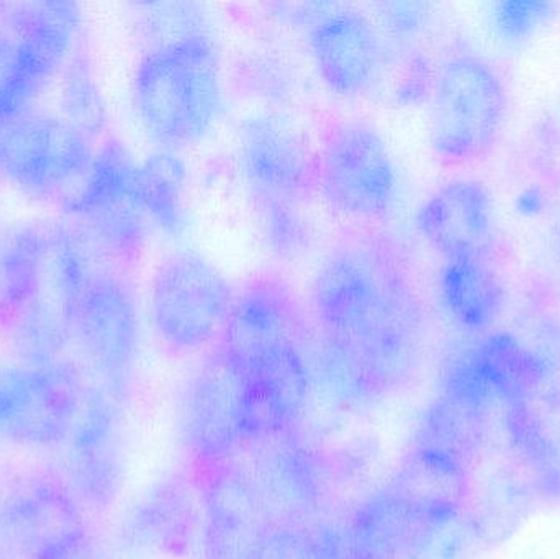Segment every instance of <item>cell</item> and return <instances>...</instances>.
<instances>
[{
	"instance_id": "obj_1",
	"label": "cell",
	"mask_w": 560,
	"mask_h": 559,
	"mask_svg": "<svg viewBox=\"0 0 560 559\" xmlns=\"http://www.w3.org/2000/svg\"><path fill=\"white\" fill-rule=\"evenodd\" d=\"M308 308L319 370L342 399H377L417 370L427 302L413 261L390 235L338 238L313 275Z\"/></svg>"
},
{
	"instance_id": "obj_2",
	"label": "cell",
	"mask_w": 560,
	"mask_h": 559,
	"mask_svg": "<svg viewBox=\"0 0 560 559\" xmlns=\"http://www.w3.org/2000/svg\"><path fill=\"white\" fill-rule=\"evenodd\" d=\"M133 104L144 130L166 150L202 141L223 112L212 36L194 33L148 49L135 71Z\"/></svg>"
},
{
	"instance_id": "obj_3",
	"label": "cell",
	"mask_w": 560,
	"mask_h": 559,
	"mask_svg": "<svg viewBox=\"0 0 560 559\" xmlns=\"http://www.w3.org/2000/svg\"><path fill=\"white\" fill-rule=\"evenodd\" d=\"M509 115V91L492 62L451 56L431 85L430 144L444 166H469L492 154Z\"/></svg>"
},
{
	"instance_id": "obj_4",
	"label": "cell",
	"mask_w": 560,
	"mask_h": 559,
	"mask_svg": "<svg viewBox=\"0 0 560 559\" xmlns=\"http://www.w3.org/2000/svg\"><path fill=\"white\" fill-rule=\"evenodd\" d=\"M397 170L381 131L359 120L332 121L316 150V196L355 222H378L394 209Z\"/></svg>"
},
{
	"instance_id": "obj_5",
	"label": "cell",
	"mask_w": 560,
	"mask_h": 559,
	"mask_svg": "<svg viewBox=\"0 0 560 559\" xmlns=\"http://www.w3.org/2000/svg\"><path fill=\"white\" fill-rule=\"evenodd\" d=\"M233 295L232 284L209 259L194 252L173 253L151 281L150 318L158 340L176 357L213 347Z\"/></svg>"
},
{
	"instance_id": "obj_6",
	"label": "cell",
	"mask_w": 560,
	"mask_h": 559,
	"mask_svg": "<svg viewBox=\"0 0 560 559\" xmlns=\"http://www.w3.org/2000/svg\"><path fill=\"white\" fill-rule=\"evenodd\" d=\"M66 207L117 258L133 261L143 252L150 217L141 193L140 164L120 141L108 140L95 153L84 184Z\"/></svg>"
},
{
	"instance_id": "obj_7",
	"label": "cell",
	"mask_w": 560,
	"mask_h": 559,
	"mask_svg": "<svg viewBox=\"0 0 560 559\" xmlns=\"http://www.w3.org/2000/svg\"><path fill=\"white\" fill-rule=\"evenodd\" d=\"M94 156L91 138L61 118L12 121L0 138V171L35 197L71 199Z\"/></svg>"
},
{
	"instance_id": "obj_8",
	"label": "cell",
	"mask_w": 560,
	"mask_h": 559,
	"mask_svg": "<svg viewBox=\"0 0 560 559\" xmlns=\"http://www.w3.org/2000/svg\"><path fill=\"white\" fill-rule=\"evenodd\" d=\"M74 334L105 391L120 400L140 353V314L133 289L114 271H92L74 317Z\"/></svg>"
},
{
	"instance_id": "obj_9",
	"label": "cell",
	"mask_w": 560,
	"mask_h": 559,
	"mask_svg": "<svg viewBox=\"0 0 560 559\" xmlns=\"http://www.w3.org/2000/svg\"><path fill=\"white\" fill-rule=\"evenodd\" d=\"M246 376L242 363L219 345L187 384L180 430L189 449L207 459L229 456L245 440Z\"/></svg>"
},
{
	"instance_id": "obj_10",
	"label": "cell",
	"mask_w": 560,
	"mask_h": 559,
	"mask_svg": "<svg viewBox=\"0 0 560 559\" xmlns=\"http://www.w3.org/2000/svg\"><path fill=\"white\" fill-rule=\"evenodd\" d=\"M238 148L256 207H302L316 196V150L289 121L271 114L249 118Z\"/></svg>"
},
{
	"instance_id": "obj_11",
	"label": "cell",
	"mask_w": 560,
	"mask_h": 559,
	"mask_svg": "<svg viewBox=\"0 0 560 559\" xmlns=\"http://www.w3.org/2000/svg\"><path fill=\"white\" fill-rule=\"evenodd\" d=\"M74 377L56 366L0 368V435L52 446L71 435L82 403Z\"/></svg>"
},
{
	"instance_id": "obj_12",
	"label": "cell",
	"mask_w": 560,
	"mask_h": 559,
	"mask_svg": "<svg viewBox=\"0 0 560 559\" xmlns=\"http://www.w3.org/2000/svg\"><path fill=\"white\" fill-rule=\"evenodd\" d=\"M68 440L71 491L89 508H110L124 485L118 400L105 389L85 394Z\"/></svg>"
},
{
	"instance_id": "obj_13",
	"label": "cell",
	"mask_w": 560,
	"mask_h": 559,
	"mask_svg": "<svg viewBox=\"0 0 560 559\" xmlns=\"http://www.w3.org/2000/svg\"><path fill=\"white\" fill-rule=\"evenodd\" d=\"M313 65L332 94H365L384 66V45L371 20L348 9L325 10L310 23Z\"/></svg>"
},
{
	"instance_id": "obj_14",
	"label": "cell",
	"mask_w": 560,
	"mask_h": 559,
	"mask_svg": "<svg viewBox=\"0 0 560 559\" xmlns=\"http://www.w3.org/2000/svg\"><path fill=\"white\" fill-rule=\"evenodd\" d=\"M300 341H283L243 360L235 357L246 376L245 440L280 433L302 414L310 371Z\"/></svg>"
},
{
	"instance_id": "obj_15",
	"label": "cell",
	"mask_w": 560,
	"mask_h": 559,
	"mask_svg": "<svg viewBox=\"0 0 560 559\" xmlns=\"http://www.w3.org/2000/svg\"><path fill=\"white\" fill-rule=\"evenodd\" d=\"M303 331L305 312L295 292L280 276L265 272L235 291L215 345L243 360L283 341L302 340Z\"/></svg>"
},
{
	"instance_id": "obj_16",
	"label": "cell",
	"mask_w": 560,
	"mask_h": 559,
	"mask_svg": "<svg viewBox=\"0 0 560 559\" xmlns=\"http://www.w3.org/2000/svg\"><path fill=\"white\" fill-rule=\"evenodd\" d=\"M417 226L444 259L492 258V200L479 180L438 187L418 209Z\"/></svg>"
},
{
	"instance_id": "obj_17",
	"label": "cell",
	"mask_w": 560,
	"mask_h": 559,
	"mask_svg": "<svg viewBox=\"0 0 560 559\" xmlns=\"http://www.w3.org/2000/svg\"><path fill=\"white\" fill-rule=\"evenodd\" d=\"M13 540L28 554L88 532L79 499L56 479H35L13 492L3 511Z\"/></svg>"
},
{
	"instance_id": "obj_18",
	"label": "cell",
	"mask_w": 560,
	"mask_h": 559,
	"mask_svg": "<svg viewBox=\"0 0 560 559\" xmlns=\"http://www.w3.org/2000/svg\"><path fill=\"white\" fill-rule=\"evenodd\" d=\"M81 25V12L72 2L26 3L15 19L16 53L28 74L45 85L71 51Z\"/></svg>"
},
{
	"instance_id": "obj_19",
	"label": "cell",
	"mask_w": 560,
	"mask_h": 559,
	"mask_svg": "<svg viewBox=\"0 0 560 559\" xmlns=\"http://www.w3.org/2000/svg\"><path fill=\"white\" fill-rule=\"evenodd\" d=\"M487 414L440 396L421 417L413 452L469 473L486 442Z\"/></svg>"
},
{
	"instance_id": "obj_20",
	"label": "cell",
	"mask_w": 560,
	"mask_h": 559,
	"mask_svg": "<svg viewBox=\"0 0 560 559\" xmlns=\"http://www.w3.org/2000/svg\"><path fill=\"white\" fill-rule=\"evenodd\" d=\"M490 263V258L446 259L441 271L444 305L466 330L489 327L502 307V281Z\"/></svg>"
},
{
	"instance_id": "obj_21",
	"label": "cell",
	"mask_w": 560,
	"mask_h": 559,
	"mask_svg": "<svg viewBox=\"0 0 560 559\" xmlns=\"http://www.w3.org/2000/svg\"><path fill=\"white\" fill-rule=\"evenodd\" d=\"M510 449L532 473L533 485L546 498H560V435L533 404L505 407Z\"/></svg>"
},
{
	"instance_id": "obj_22",
	"label": "cell",
	"mask_w": 560,
	"mask_h": 559,
	"mask_svg": "<svg viewBox=\"0 0 560 559\" xmlns=\"http://www.w3.org/2000/svg\"><path fill=\"white\" fill-rule=\"evenodd\" d=\"M141 193L150 222L170 236L187 229V183L189 173L176 151H156L140 164Z\"/></svg>"
},
{
	"instance_id": "obj_23",
	"label": "cell",
	"mask_w": 560,
	"mask_h": 559,
	"mask_svg": "<svg viewBox=\"0 0 560 559\" xmlns=\"http://www.w3.org/2000/svg\"><path fill=\"white\" fill-rule=\"evenodd\" d=\"M192 502L180 489L170 485L148 496L131 521V532L144 545L160 550L176 551L180 545L190 540L192 532Z\"/></svg>"
},
{
	"instance_id": "obj_24",
	"label": "cell",
	"mask_w": 560,
	"mask_h": 559,
	"mask_svg": "<svg viewBox=\"0 0 560 559\" xmlns=\"http://www.w3.org/2000/svg\"><path fill=\"white\" fill-rule=\"evenodd\" d=\"M210 559H262L265 540L261 528L255 522V509L249 511V501L242 505L232 498L230 504L215 501L212 525H210Z\"/></svg>"
},
{
	"instance_id": "obj_25",
	"label": "cell",
	"mask_w": 560,
	"mask_h": 559,
	"mask_svg": "<svg viewBox=\"0 0 560 559\" xmlns=\"http://www.w3.org/2000/svg\"><path fill=\"white\" fill-rule=\"evenodd\" d=\"M62 112L65 120L78 128L85 137L92 138L104 130L107 108L101 89L91 74L88 62L75 59L62 89Z\"/></svg>"
},
{
	"instance_id": "obj_26",
	"label": "cell",
	"mask_w": 560,
	"mask_h": 559,
	"mask_svg": "<svg viewBox=\"0 0 560 559\" xmlns=\"http://www.w3.org/2000/svg\"><path fill=\"white\" fill-rule=\"evenodd\" d=\"M259 226L269 248L279 258L295 261L312 246V225L302 207L258 206Z\"/></svg>"
},
{
	"instance_id": "obj_27",
	"label": "cell",
	"mask_w": 560,
	"mask_h": 559,
	"mask_svg": "<svg viewBox=\"0 0 560 559\" xmlns=\"http://www.w3.org/2000/svg\"><path fill=\"white\" fill-rule=\"evenodd\" d=\"M39 89L20 61L13 39L0 38V125L12 124Z\"/></svg>"
},
{
	"instance_id": "obj_28",
	"label": "cell",
	"mask_w": 560,
	"mask_h": 559,
	"mask_svg": "<svg viewBox=\"0 0 560 559\" xmlns=\"http://www.w3.org/2000/svg\"><path fill=\"white\" fill-rule=\"evenodd\" d=\"M470 532L467 515L434 525L415 540L404 559H463Z\"/></svg>"
},
{
	"instance_id": "obj_29",
	"label": "cell",
	"mask_w": 560,
	"mask_h": 559,
	"mask_svg": "<svg viewBox=\"0 0 560 559\" xmlns=\"http://www.w3.org/2000/svg\"><path fill=\"white\" fill-rule=\"evenodd\" d=\"M32 559H95V555L88 532H82L68 540L45 548Z\"/></svg>"
}]
</instances>
